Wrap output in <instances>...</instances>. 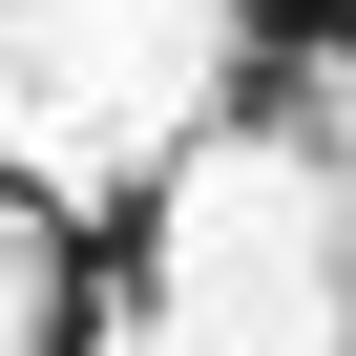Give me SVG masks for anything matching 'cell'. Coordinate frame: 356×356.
<instances>
[{
	"label": "cell",
	"instance_id": "cell-1",
	"mask_svg": "<svg viewBox=\"0 0 356 356\" xmlns=\"http://www.w3.org/2000/svg\"><path fill=\"white\" fill-rule=\"evenodd\" d=\"M314 63H335V84H356V0H335V22H314Z\"/></svg>",
	"mask_w": 356,
	"mask_h": 356
}]
</instances>
